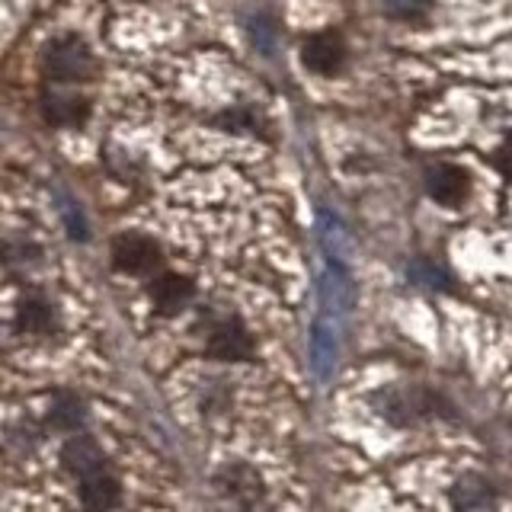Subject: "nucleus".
<instances>
[{
    "instance_id": "nucleus-1",
    "label": "nucleus",
    "mask_w": 512,
    "mask_h": 512,
    "mask_svg": "<svg viewBox=\"0 0 512 512\" xmlns=\"http://www.w3.org/2000/svg\"><path fill=\"white\" fill-rule=\"evenodd\" d=\"M42 71L48 80H58V84H80V80L93 74L90 45L77 36H61L48 42L42 52Z\"/></svg>"
},
{
    "instance_id": "nucleus-2",
    "label": "nucleus",
    "mask_w": 512,
    "mask_h": 512,
    "mask_svg": "<svg viewBox=\"0 0 512 512\" xmlns=\"http://www.w3.org/2000/svg\"><path fill=\"white\" fill-rule=\"evenodd\" d=\"M436 394L423 388H388L378 400V413L394 426H413L436 413Z\"/></svg>"
},
{
    "instance_id": "nucleus-3",
    "label": "nucleus",
    "mask_w": 512,
    "mask_h": 512,
    "mask_svg": "<svg viewBox=\"0 0 512 512\" xmlns=\"http://www.w3.org/2000/svg\"><path fill=\"white\" fill-rule=\"evenodd\" d=\"M112 263H116L119 272H128V276H151L164 263V253H160L154 237L119 234L112 240Z\"/></svg>"
},
{
    "instance_id": "nucleus-4",
    "label": "nucleus",
    "mask_w": 512,
    "mask_h": 512,
    "mask_svg": "<svg viewBox=\"0 0 512 512\" xmlns=\"http://www.w3.org/2000/svg\"><path fill=\"white\" fill-rule=\"evenodd\" d=\"M346 39L340 36V32L333 29H324V32H314V36L304 39L301 45V61L304 68L314 71V74H340L343 64H346Z\"/></svg>"
},
{
    "instance_id": "nucleus-5",
    "label": "nucleus",
    "mask_w": 512,
    "mask_h": 512,
    "mask_svg": "<svg viewBox=\"0 0 512 512\" xmlns=\"http://www.w3.org/2000/svg\"><path fill=\"white\" fill-rule=\"evenodd\" d=\"M426 192L439 205L455 208L471 196V176L458 164H432L426 170Z\"/></svg>"
},
{
    "instance_id": "nucleus-6",
    "label": "nucleus",
    "mask_w": 512,
    "mask_h": 512,
    "mask_svg": "<svg viewBox=\"0 0 512 512\" xmlns=\"http://www.w3.org/2000/svg\"><path fill=\"white\" fill-rule=\"evenodd\" d=\"M250 349H253L250 330L240 324L237 317H224L208 330V356L212 359L240 362V359H250Z\"/></svg>"
},
{
    "instance_id": "nucleus-7",
    "label": "nucleus",
    "mask_w": 512,
    "mask_h": 512,
    "mask_svg": "<svg viewBox=\"0 0 512 512\" xmlns=\"http://www.w3.org/2000/svg\"><path fill=\"white\" fill-rule=\"evenodd\" d=\"M148 295L154 301L157 314L173 317L192 301L196 288H192V279L180 276V272H157V276L151 279V285H148Z\"/></svg>"
},
{
    "instance_id": "nucleus-8",
    "label": "nucleus",
    "mask_w": 512,
    "mask_h": 512,
    "mask_svg": "<svg viewBox=\"0 0 512 512\" xmlns=\"http://www.w3.org/2000/svg\"><path fill=\"white\" fill-rule=\"evenodd\" d=\"M42 116L58 128H77L90 116V100L80 93H45Z\"/></svg>"
},
{
    "instance_id": "nucleus-9",
    "label": "nucleus",
    "mask_w": 512,
    "mask_h": 512,
    "mask_svg": "<svg viewBox=\"0 0 512 512\" xmlns=\"http://www.w3.org/2000/svg\"><path fill=\"white\" fill-rule=\"evenodd\" d=\"M119 493V480L103 468L80 477V503H84L87 512H109L119 503Z\"/></svg>"
},
{
    "instance_id": "nucleus-10",
    "label": "nucleus",
    "mask_w": 512,
    "mask_h": 512,
    "mask_svg": "<svg viewBox=\"0 0 512 512\" xmlns=\"http://www.w3.org/2000/svg\"><path fill=\"white\" fill-rule=\"evenodd\" d=\"M61 461H64V468H68L71 474L84 477V474L100 471L103 452H100V445H96V439H90V436H74V439L64 442Z\"/></svg>"
},
{
    "instance_id": "nucleus-11",
    "label": "nucleus",
    "mask_w": 512,
    "mask_h": 512,
    "mask_svg": "<svg viewBox=\"0 0 512 512\" xmlns=\"http://www.w3.org/2000/svg\"><path fill=\"white\" fill-rule=\"evenodd\" d=\"M16 324L26 333H52L55 327V308L52 301L42 295H23L20 308H16Z\"/></svg>"
},
{
    "instance_id": "nucleus-12",
    "label": "nucleus",
    "mask_w": 512,
    "mask_h": 512,
    "mask_svg": "<svg viewBox=\"0 0 512 512\" xmlns=\"http://www.w3.org/2000/svg\"><path fill=\"white\" fill-rule=\"evenodd\" d=\"M452 500L461 512H477V509H484L490 500H493V490L484 477H477V474H464L458 484L452 487Z\"/></svg>"
},
{
    "instance_id": "nucleus-13",
    "label": "nucleus",
    "mask_w": 512,
    "mask_h": 512,
    "mask_svg": "<svg viewBox=\"0 0 512 512\" xmlns=\"http://www.w3.org/2000/svg\"><path fill=\"white\" fill-rule=\"evenodd\" d=\"M48 423H52L55 429H77L80 423H84V407H80L77 397H61L52 404V410H48Z\"/></svg>"
},
{
    "instance_id": "nucleus-14",
    "label": "nucleus",
    "mask_w": 512,
    "mask_h": 512,
    "mask_svg": "<svg viewBox=\"0 0 512 512\" xmlns=\"http://www.w3.org/2000/svg\"><path fill=\"white\" fill-rule=\"evenodd\" d=\"M384 10H388L391 20L400 23H420L429 16L432 0H384Z\"/></svg>"
},
{
    "instance_id": "nucleus-15",
    "label": "nucleus",
    "mask_w": 512,
    "mask_h": 512,
    "mask_svg": "<svg viewBox=\"0 0 512 512\" xmlns=\"http://www.w3.org/2000/svg\"><path fill=\"white\" fill-rule=\"evenodd\" d=\"M250 39H253L256 48H260V52H266V55L276 52V26H272L266 16H256V20H250Z\"/></svg>"
},
{
    "instance_id": "nucleus-16",
    "label": "nucleus",
    "mask_w": 512,
    "mask_h": 512,
    "mask_svg": "<svg viewBox=\"0 0 512 512\" xmlns=\"http://www.w3.org/2000/svg\"><path fill=\"white\" fill-rule=\"evenodd\" d=\"M221 125H228V128H256L260 125V116H253L250 109H231L228 116L218 119Z\"/></svg>"
},
{
    "instance_id": "nucleus-17",
    "label": "nucleus",
    "mask_w": 512,
    "mask_h": 512,
    "mask_svg": "<svg viewBox=\"0 0 512 512\" xmlns=\"http://www.w3.org/2000/svg\"><path fill=\"white\" fill-rule=\"evenodd\" d=\"M493 167L500 170L506 180H512V138H506L500 148L493 151Z\"/></svg>"
}]
</instances>
